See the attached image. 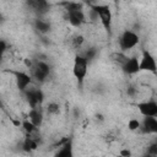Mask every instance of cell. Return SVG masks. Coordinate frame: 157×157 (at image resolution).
Returning a JSON list of instances; mask_svg holds the SVG:
<instances>
[{"mask_svg":"<svg viewBox=\"0 0 157 157\" xmlns=\"http://www.w3.org/2000/svg\"><path fill=\"white\" fill-rule=\"evenodd\" d=\"M90 7L96 11V13L98 16V20L102 23L103 28L105 29V32L109 36H112L113 13H112V10H110L109 5H105V4H93V5H90Z\"/></svg>","mask_w":157,"mask_h":157,"instance_id":"1","label":"cell"},{"mask_svg":"<svg viewBox=\"0 0 157 157\" xmlns=\"http://www.w3.org/2000/svg\"><path fill=\"white\" fill-rule=\"evenodd\" d=\"M88 65L90 61L83 54H76L74 58V64H72V75L77 80L78 85L82 86L86 75L88 72Z\"/></svg>","mask_w":157,"mask_h":157,"instance_id":"2","label":"cell"},{"mask_svg":"<svg viewBox=\"0 0 157 157\" xmlns=\"http://www.w3.org/2000/svg\"><path fill=\"white\" fill-rule=\"evenodd\" d=\"M140 37L136 32L131 31V29H125L120 37H119V48L121 52H128L132 48H135L139 44Z\"/></svg>","mask_w":157,"mask_h":157,"instance_id":"3","label":"cell"},{"mask_svg":"<svg viewBox=\"0 0 157 157\" xmlns=\"http://www.w3.org/2000/svg\"><path fill=\"white\" fill-rule=\"evenodd\" d=\"M140 71H146L152 74L157 72V60L148 50L142 52V55L140 58Z\"/></svg>","mask_w":157,"mask_h":157,"instance_id":"4","label":"cell"},{"mask_svg":"<svg viewBox=\"0 0 157 157\" xmlns=\"http://www.w3.org/2000/svg\"><path fill=\"white\" fill-rule=\"evenodd\" d=\"M31 71H32V76L37 80L43 82L50 74V66L43 61V60H37L32 66H31Z\"/></svg>","mask_w":157,"mask_h":157,"instance_id":"5","label":"cell"},{"mask_svg":"<svg viewBox=\"0 0 157 157\" xmlns=\"http://www.w3.org/2000/svg\"><path fill=\"white\" fill-rule=\"evenodd\" d=\"M23 93H25L27 103L29 104L31 108L40 107V104L44 101V93L40 88H27Z\"/></svg>","mask_w":157,"mask_h":157,"instance_id":"6","label":"cell"},{"mask_svg":"<svg viewBox=\"0 0 157 157\" xmlns=\"http://www.w3.org/2000/svg\"><path fill=\"white\" fill-rule=\"evenodd\" d=\"M136 108L139 109L142 117H156L157 118V101L155 99L140 102L136 104Z\"/></svg>","mask_w":157,"mask_h":157,"instance_id":"7","label":"cell"},{"mask_svg":"<svg viewBox=\"0 0 157 157\" xmlns=\"http://www.w3.org/2000/svg\"><path fill=\"white\" fill-rule=\"evenodd\" d=\"M66 18H67L69 23H70L72 27H81L82 25H85V23L87 22L83 9H77V10L66 11Z\"/></svg>","mask_w":157,"mask_h":157,"instance_id":"8","label":"cell"},{"mask_svg":"<svg viewBox=\"0 0 157 157\" xmlns=\"http://www.w3.org/2000/svg\"><path fill=\"white\" fill-rule=\"evenodd\" d=\"M11 74L15 76V81H16V86L21 92H25L28 86L32 83V76L25 71H11Z\"/></svg>","mask_w":157,"mask_h":157,"instance_id":"9","label":"cell"},{"mask_svg":"<svg viewBox=\"0 0 157 157\" xmlns=\"http://www.w3.org/2000/svg\"><path fill=\"white\" fill-rule=\"evenodd\" d=\"M120 69L126 75H135L140 72V59L137 56H129Z\"/></svg>","mask_w":157,"mask_h":157,"instance_id":"10","label":"cell"},{"mask_svg":"<svg viewBox=\"0 0 157 157\" xmlns=\"http://www.w3.org/2000/svg\"><path fill=\"white\" fill-rule=\"evenodd\" d=\"M140 130L144 134H157V118L156 117H144L141 121Z\"/></svg>","mask_w":157,"mask_h":157,"instance_id":"11","label":"cell"},{"mask_svg":"<svg viewBox=\"0 0 157 157\" xmlns=\"http://www.w3.org/2000/svg\"><path fill=\"white\" fill-rule=\"evenodd\" d=\"M28 119L36 125V126H40L43 124V112L40 109V107H36V108H31L28 112Z\"/></svg>","mask_w":157,"mask_h":157,"instance_id":"12","label":"cell"},{"mask_svg":"<svg viewBox=\"0 0 157 157\" xmlns=\"http://www.w3.org/2000/svg\"><path fill=\"white\" fill-rule=\"evenodd\" d=\"M72 155H74V152H72V141L69 140V139L65 140L61 144L60 148L55 153V156H58V157H71Z\"/></svg>","mask_w":157,"mask_h":157,"instance_id":"13","label":"cell"},{"mask_svg":"<svg viewBox=\"0 0 157 157\" xmlns=\"http://www.w3.org/2000/svg\"><path fill=\"white\" fill-rule=\"evenodd\" d=\"M28 4H29V6H31L34 11H37V12H39V13H43V12L48 11V9H49V2H48V0H29Z\"/></svg>","mask_w":157,"mask_h":157,"instance_id":"14","label":"cell"},{"mask_svg":"<svg viewBox=\"0 0 157 157\" xmlns=\"http://www.w3.org/2000/svg\"><path fill=\"white\" fill-rule=\"evenodd\" d=\"M22 147H23L25 151L31 152V151L37 150L38 142H37V140L32 136V134H27V137L25 139V141H23V144H22Z\"/></svg>","mask_w":157,"mask_h":157,"instance_id":"15","label":"cell"},{"mask_svg":"<svg viewBox=\"0 0 157 157\" xmlns=\"http://www.w3.org/2000/svg\"><path fill=\"white\" fill-rule=\"evenodd\" d=\"M34 27H36V29H38L40 33H47V32H49V29H50V23L47 22V21H44V20L38 18V20L34 21Z\"/></svg>","mask_w":157,"mask_h":157,"instance_id":"16","label":"cell"},{"mask_svg":"<svg viewBox=\"0 0 157 157\" xmlns=\"http://www.w3.org/2000/svg\"><path fill=\"white\" fill-rule=\"evenodd\" d=\"M22 128L26 131V134H34L38 130V126H36L28 118L22 120Z\"/></svg>","mask_w":157,"mask_h":157,"instance_id":"17","label":"cell"},{"mask_svg":"<svg viewBox=\"0 0 157 157\" xmlns=\"http://www.w3.org/2000/svg\"><path fill=\"white\" fill-rule=\"evenodd\" d=\"M129 56H126L125 54H124V52H117V53H114V54H112V60L115 63V64H118L119 66H121L125 61H126V59H128Z\"/></svg>","mask_w":157,"mask_h":157,"instance_id":"18","label":"cell"},{"mask_svg":"<svg viewBox=\"0 0 157 157\" xmlns=\"http://www.w3.org/2000/svg\"><path fill=\"white\" fill-rule=\"evenodd\" d=\"M85 43V37L82 34H76L72 37L71 39V45L75 48V49H80Z\"/></svg>","mask_w":157,"mask_h":157,"instance_id":"19","label":"cell"},{"mask_svg":"<svg viewBox=\"0 0 157 157\" xmlns=\"http://www.w3.org/2000/svg\"><path fill=\"white\" fill-rule=\"evenodd\" d=\"M47 112L48 114H52V115H56L60 113V105L59 103L56 102H49L48 105H47Z\"/></svg>","mask_w":157,"mask_h":157,"instance_id":"20","label":"cell"},{"mask_svg":"<svg viewBox=\"0 0 157 157\" xmlns=\"http://www.w3.org/2000/svg\"><path fill=\"white\" fill-rule=\"evenodd\" d=\"M128 128H129L130 131L140 130V128H141V121L137 120V119H135V118H132V119H130V120L128 121Z\"/></svg>","mask_w":157,"mask_h":157,"instance_id":"21","label":"cell"},{"mask_svg":"<svg viewBox=\"0 0 157 157\" xmlns=\"http://www.w3.org/2000/svg\"><path fill=\"white\" fill-rule=\"evenodd\" d=\"M83 55L88 59V61H91V60H93V59L96 58V55H97V49L93 48V47H92V48H88V49L83 53Z\"/></svg>","mask_w":157,"mask_h":157,"instance_id":"22","label":"cell"},{"mask_svg":"<svg viewBox=\"0 0 157 157\" xmlns=\"http://www.w3.org/2000/svg\"><path fill=\"white\" fill-rule=\"evenodd\" d=\"M148 155H157V142L152 144L148 146V151H147Z\"/></svg>","mask_w":157,"mask_h":157,"instance_id":"23","label":"cell"},{"mask_svg":"<svg viewBox=\"0 0 157 157\" xmlns=\"http://www.w3.org/2000/svg\"><path fill=\"white\" fill-rule=\"evenodd\" d=\"M0 49H1V54H4L6 52V42L4 39H1V42H0Z\"/></svg>","mask_w":157,"mask_h":157,"instance_id":"24","label":"cell"},{"mask_svg":"<svg viewBox=\"0 0 157 157\" xmlns=\"http://www.w3.org/2000/svg\"><path fill=\"white\" fill-rule=\"evenodd\" d=\"M135 91H136V90H135L134 87H130V88L128 90V94H130V96H134V93H135Z\"/></svg>","mask_w":157,"mask_h":157,"instance_id":"25","label":"cell"},{"mask_svg":"<svg viewBox=\"0 0 157 157\" xmlns=\"http://www.w3.org/2000/svg\"><path fill=\"white\" fill-rule=\"evenodd\" d=\"M85 1H86V2L88 4V6H90V5H93V4H96V1H97V0H85Z\"/></svg>","mask_w":157,"mask_h":157,"instance_id":"26","label":"cell"},{"mask_svg":"<svg viewBox=\"0 0 157 157\" xmlns=\"http://www.w3.org/2000/svg\"><path fill=\"white\" fill-rule=\"evenodd\" d=\"M121 155H125V156H126V155H130V152L125 150V151H121Z\"/></svg>","mask_w":157,"mask_h":157,"instance_id":"27","label":"cell"}]
</instances>
